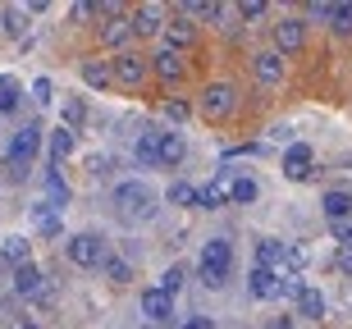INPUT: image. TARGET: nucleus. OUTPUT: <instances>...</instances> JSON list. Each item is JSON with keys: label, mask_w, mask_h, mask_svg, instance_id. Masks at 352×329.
<instances>
[{"label": "nucleus", "mask_w": 352, "mask_h": 329, "mask_svg": "<svg viewBox=\"0 0 352 329\" xmlns=\"http://www.w3.org/2000/svg\"><path fill=\"white\" fill-rule=\"evenodd\" d=\"M165 197H170V206H201V192H197L188 179H174Z\"/></svg>", "instance_id": "20"}, {"label": "nucleus", "mask_w": 352, "mask_h": 329, "mask_svg": "<svg viewBox=\"0 0 352 329\" xmlns=\"http://www.w3.org/2000/svg\"><path fill=\"white\" fill-rule=\"evenodd\" d=\"M284 261L293 265V270H302V265H311V247H307V242H288Z\"/></svg>", "instance_id": "30"}, {"label": "nucleus", "mask_w": 352, "mask_h": 329, "mask_svg": "<svg viewBox=\"0 0 352 329\" xmlns=\"http://www.w3.org/2000/svg\"><path fill=\"white\" fill-rule=\"evenodd\" d=\"M261 14H265L261 0H243V19H261Z\"/></svg>", "instance_id": "40"}, {"label": "nucleus", "mask_w": 352, "mask_h": 329, "mask_svg": "<svg viewBox=\"0 0 352 329\" xmlns=\"http://www.w3.org/2000/svg\"><path fill=\"white\" fill-rule=\"evenodd\" d=\"M46 188H51V197H55V201H69V183H65V179H60L55 170L46 174Z\"/></svg>", "instance_id": "35"}, {"label": "nucleus", "mask_w": 352, "mask_h": 329, "mask_svg": "<svg viewBox=\"0 0 352 329\" xmlns=\"http://www.w3.org/2000/svg\"><path fill=\"white\" fill-rule=\"evenodd\" d=\"M234 179H238L234 170H220V174H215V183L201 188V206H206V211H220V206H229V201H234Z\"/></svg>", "instance_id": "7"}, {"label": "nucleus", "mask_w": 352, "mask_h": 329, "mask_svg": "<svg viewBox=\"0 0 352 329\" xmlns=\"http://www.w3.org/2000/svg\"><path fill=\"white\" fill-rule=\"evenodd\" d=\"M82 78H87V87H105L115 73H110V65H96V60H87V65H82Z\"/></svg>", "instance_id": "29"}, {"label": "nucleus", "mask_w": 352, "mask_h": 329, "mask_svg": "<svg viewBox=\"0 0 352 329\" xmlns=\"http://www.w3.org/2000/svg\"><path fill=\"white\" fill-rule=\"evenodd\" d=\"M14 106H19V87H14L10 78H0V110H5V115H10Z\"/></svg>", "instance_id": "32"}, {"label": "nucleus", "mask_w": 352, "mask_h": 329, "mask_svg": "<svg viewBox=\"0 0 352 329\" xmlns=\"http://www.w3.org/2000/svg\"><path fill=\"white\" fill-rule=\"evenodd\" d=\"M160 37H165V51H174V55H179V51H188V46L197 41V27L188 23V19H170Z\"/></svg>", "instance_id": "13"}, {"label": "nucleus", "mask_w": 352, "mask_h": 329, "mask_svg": "<svg viewBox=\"0 0 352 329\" xmlns=\"http://www.w3.org/2000/svg\"><path fill=\"white\" fill-rule=\"evenodd\" d=\"M32 101H37V106H51V78L32 82Z\"/></svg>", "instance_id": "38"}, {"label": "nucleus", "mask_w": 352, "mask_h": 329, "mask_svg": "<svg viewBox=\"0 0 352 329\" xmlns=\"http://www.w3.org/2000/svg\"><path fill=\"white\" fill-rule=\"evenodd\" d=\"M215 19H220L224 27H238V19H243V5H215Z\"/></svg>", "instance_id": "33"}, {"label": "nucleus", "mask_w": 352, "mask_h": 329, "mask_svg": "<svg viewBox=\"0 0 352 329\" xmlns=\"http://www.w3.org/2000/svg\"><path fill=\"white\" fill-rule=\"evenodd\" d=\"M105 275H110V284H133V265L124 256H110L105 261Z\"/></svg>", "instance_id": "27"}, {"label": "nucleus", "mask_w": 352, "mask_h": 329, "mask_svg": "<svg viewBox=\"0 0 352 329\" xmlns=\"http://www.w3.org/2000/svg\"><path fill=\"white\" fill-rule=\"evenodd\" d=\"M256 192H261V188H256V179H248V174H238V179H234V201H238V206L256 201Z\"/></svg>", "instance_id": "25"}, {"label": "nucleus", "mask_w": 352, "mask_h": 329, "mask_svg": "<svg viewBox=\"0 0 352 329\" xmlns=\"http://www.w3.org/2000/svg\"><path fill=\"white\" fill-rule=\"evenodd\" d=\"M156 73H160V78H183V55H174V51H160L156 55Z\"/></svg>", "instance_id": "23"}, {"label": "nucleus", "mask_w": 352, "mask_h": 329, "mask_svg": "<svg viewBox=\"0 0 352 329\" xmlns=\"http://www.w3.org/2000/svg\"><path fill=\"white\" fill-rule=\"evenodd\" d=\"M334 229V238H339L343 247H352V220H339V224H329Z\"/></svg>", "instance_id": "39"}, {"label": "nucleus", "mask_w": 352, "mask_h": 329, "mask_svg": "<svg viewBox=\"0 0 352 329\" xmlns=\"http://www.w3.org/2000/svg\"><path fill=\"white\" fill-rule=\"evenodd\" d=\"M311 14H316V19H334V5H325V0H320V5H311Z\"/></svg>", "instance_id": "43"}, {"label": "nucleus", "mask_w": 352, "mask_h": 329, "mask_svg": "<svg viewBox=\"0 0 352 329\" xmlns=\"http://www.w3.org/2000/svg\"><path fill=\"white\" fill-rule=\"evenodd\" d=\"M65 251H69V261L82 265V270H91V265H101V261H105V242H101L96 234H74Z\"/></svg>", "instance_id": "5"}, {"label": "nucleus", "mask_w": 352, "mask_h": 329, "mask_svg": "<svg viewBox=\"0 0 352 329\" xmlns=\"http://www.w3.org/2000/svg\"><path fill=\"white\" fill-rule=\"evenodd\" d=\"M248 279H252V293H256V297H265V302L279 297V270H261V265H256Z\"/></svg>", "instance_id": "17"}, {"label": "nucleus", "mask_w": 352, "mask_h": 329, "mask_svg": "<svg viewBox=\"0 0 352 329\" xmlns=\"http://www.w3.org/2000/svg\"><path fill=\"white\" fill-rule=\"evenodd\" d=\"M115 206H119L124 220H151V215H156V192L133 179V183H119L115 188Z\"/></svg>", "instance_id": "2"}, {"label": "nucleus", "mask_w": 352, "mask_h": 329, "mask_svg": "<svg viewBox=\"0 0 352 329\" xmlns=\"http://www.w3.org/2000/svg\"><path fill=\"white\" fill-rule=\"evenodd\" d=\"M142 329H151V325H142Z\"/></svg>", "instance_id": "46"}, {"label": "nucleus", "mask_w": 352, "mask_h": 329, "mask_svg": "<svg viewBox=\"0 0 352 329\" xmlns=\"http://www.w3.org/2000/svg\"><path fill=\"white\" fill-rule=\"evenodd\" d=\"M82 115H87V110H82V101H65V128H78Z\"/></svg>", "instance_id": "34"}, {"label": "nucleus", "mask_w": 352, "mask_h": 329, "mask_svg": "<svg viewBox=\"0 0 352 329\" xmlns=\"http://www.w3.org/2000/svg\"><path fill=\"white\" fill-rule=\"evenodd\" d=\"M234 106H238V92L234 87H229V82H210L206 92H201V115L210 119V124H220V119H229L234 115Z\"/></svg>", "instance_id": "3"}, {"label": "nucleus", "mask_w": 352, "mask_h": 329, "mask_svg": "<svg viewBox=\"0 0 352 329\" xmlns=\"http://www.w3.org/2000/svg\"><path fill=\"white\" fill-rule=\"evenodd\" d=\"M0 251L14 261V270H19V265H28V238H5V242H0Z\"/></svg>", "instance_id": "26"}, {"label": "nucleus", "mask_w": 352, "mask_h": 329, "mask_svg": "<svg viewBox=\"0 0 352 329\" xmlns=\"http://www.w3.org/2000/svg\"><path fill=\"white\" fill-rule=\"evenodd\" d=\"M256 78H261L265 87H274V82L284 78V55L279 51H261L256 55Z\"/></svg>", "instance_id": "16"}, {"label": "nucleus", "mask_w": 352, "mask_h": 329, "mask_svg": "<svg viewBox=\"0 0 352 329\" xmlns=\"http://www.w3.org/2000/svg\"><path fill=\"white\" fill-rule=\"evenodd\" d=\"M339 270H343V275H352V247L339 251Z\"/></svg>", "instance_id": "42"}, {"label": "nucleus", "mask_w": 352, "mask_h": 329, "mask_svg": "<svg viewBox=\"0 0 352 329\" xmlns=\"http://www.w3.org/2000/svg\"><path fill=\"white\" fill-rule=\"evenodd\" d=\"M69 151H74V128H65V124H60V128L51 133V160L60 165V160H65Z\"/></svg>", "instance_id": "22"}, {"label": "nucleus", "mask_w": 352, "mask_h": 329, "mask_svg": "<svg viewBox=\"0 0 352 329\" xmlns=\"http://www.w3.org/2000/svg\"><path fill=\"white\" fill-rule=\"evenodd\" d=\"M14 329H37V325H32V320H19V325H14Z\"/></svg>", "instance_id": "45"}, {"label": "nucleus", "mask_w": 352, "mask_h": 329, "mask_svg": "<svg viewBox=\"0 0 352 329\" xmlns=\"http://www.w3.org/2000/svg\"><path fill=\"white\" fill-rule=\"evenodd\" d=\"M302 41H307V32H302L298 19H284V23H274V51H279V55L302 51Z\"/></svg>", "instance_id": "12"}, {"label": "nucleus", "mask_w": 352, "mask_h": 329, "mask_svg": "<svg viewBox=\"0 0 352 329\" xmlns=\"http://www.w3.org/2000/svg\"><path fill=\"white\" fill-rule=\"evenodd\" d=\"M284 242H274V238H265L261 247H256V256H261V270H274V265H284Z\"/></svg>", "instance_id": "24"}, {"label": "nucleus", "mask_w": 352, "mask_h": 329, "mask_svg": "<svg viewBox=\"0 0 352 329\" xmlns=\"http://www.w3.org/2000/svg\"><path fill=\"white\" fill-rule=\"evenodd\" d=\"M183 329H210V316H188V320H183Z\"/></svg>", "instance_id": "41"}, {"label": "nucleus", "mask_w": 352, "mask_h": 329, "mask_svg": "<svg viewBox=\"0 0 352 329\" xmlns=\"http://www.w3.org/2000/svg\"><path fill=\"white\" fill-rule=\"evenodd\" d=\"M183 156H188L183 133H160V165H179Z\"/></svg>", "instance_id": "18"}, {"label": "nucleus", "mask_w": 352, "mask_h": 329, "mask_svg": "<svg viewBox=\"0 0 352 329\" xmlns=\"http://www.w3.org/2000/svg\"><path fill=\"white\" fill-rule=\"evenodd\" d=\"M270 329H293V320H288V316H279V320H270Z\"/></svg>", "instance_id": "44"}, {"label": "nucleus", "mask_w": 352, "mask_h": 329, "mask_svg": "<svg viewBox=\"0 0 352 329\" xmlns=\"http://www.w3.org/2000/svg\"><path fill=\"white\" fill-rule=\"evenodd\" d=\"M133 37H138V32H133V19H129V14H124V19H110V23L101 27V46H110V51L129 46Z\"/></svg>", "instance_id": "15"}, {"label": "nucleus", "mask_w": 352, "mask_h": 329, "mask_svg": "<svg viewBox=\"0 0 352 329\" xmlns=\"http://www.w3.org/2000/svg\"><path fill=\"white\" fill-rule=\"evenodd\" d=\"M229 270H234V247L224 238H210L206 247H201V284L206 288H224Z\"/></svg>", "instance_id": "1"}, {"label": "nucleus", "mask_w": 352, "mask_h": 329, "mask_svg": "<svg viewBox=\"0 0 352 329\" xmlns=\"http://www.w3.org/2000/svg\"><path fill=\"white\" fill-rule=\"evenodd\" d=\"M329 23L339 27V32H352V5H334V19Z\"/></svg>", "instance_id": "37"}, {"label": "nucleus", "mask_w": 352, "mask_h": 329, "mask_svg": "<svg viewBox=\"0 0 352 329\" xmlns=\"http://www.w3.org/2000/svg\"><path fill=\"white\" fill-rule=\"evenodd\" d=\"M133 19V32L138 37H151V32H165V10H160L156 0H146V5H138V10L129 14Z\"/></svg>", "instance_id": "9"}, {"label": "nucleus", "mask_w": 352, "mask_h": 329, "mask_svg": "<svg viewBox=\"0 0 352 329\" xmlns=\"http://www.w3.org/2000/svg\"><path fill=\"white\" fill-rule=\"evenodd\" d=\"M160 110H165V119H174V124H183V119L192 115V110H188V101H165Z\"/></svg>", "instance_id": "36"}, {"label": "nucleus", "mask_w": 352, "mask_h": 329, "mask_svg": "<svg viewBox=\"0 0 352 329\" xmlns=\"http://www.w3.org/2000/svg\"><path fill=\"white\" fill-rule=\"evenodd\" d=\"M133 156H138V165H160V133H142Z\"/></svg>", "instance_id": "19"}, {"label": "nucleus", "mask_w": 352, "mask_h": 329, "mask_svg": "<svg viewBox=\"0 0 352 329\" xmlns=\"http://www.w3.org/2000/svg\"><path fill=\"white\" fill-rule=\"evenodd\" d=\"M298 311H302V316H311V320L325 316V297H320V288H302L298 293Z\"/></svg>", "instance_id": "21"}, {"label": "nucleus", "mask_w": 352, "mask_h": 329, "mask_svg": "<svg viewBox=\"0 0 352 329\" xmlns=\"http://www.w3.org/2000/svg\"><path fill=\"white\" fill-rule=\"evenodd\" d=\"M320 211H325V220H329V224L352 220V192H343V188L325 192V197H320Z\"/></svg>", "instance_id": "14"}, {"label": "nucleus", "mask_w": 352, "mask_h": 329, "mask_svg": "<svg viewBox=\"0 0 352 329\" xmlns=\"http://www.w3.org/2000/svg\"><path fill=\"white\" fill-rule=\"evenodd\" d=\"M41 151V128L37 124H28V128L14 133V146H10V160H14V170L23 174V165H32V156Z\"/></svg>", "instance_id": "6"}, {"label": "nucleus", "mask_w": 352, "mask_h": 329, "mask_svg": "<svg viewBox=\"0 0 352 329\" xmlns=\"http://www.w3.org/2000/svg\"><path fill=\"white\" fill-rule=\"evenodd\" d=\"M28 10H19V5H5V32H10V37H23L28 32Z\"/></svg>", "instance_id": "28"}, {"label": "nucleus", "mask_w": 352, "mask_h": 329, "mask_svg": "<svg viewBox=\"0 0 352 329\" xmlns=\"http://www.w3.org/2000/svg\"><path fill=\"white\" fill-rule=\"evenodd\" d=\"M142 311L151 316V325H170V320H174V297H170V293H160V288H146L142 293Z\"/></svg>", "instance_id": "11"}, {"label": "nucleus", "mask_w": 352, "mask_h": 329, "mask_svg": "<svg viewBox=\"0 0 352 329\" xmlns=\"http://www.w3.org/2000/svg\"><path fill=\"white\" fill-rule=\"evenodd\" d=\"M14 288L23 293L28 302H37V306H46V302H51V297H55V288H51V284H46V275H41V270H37V265H32V261H28V265H19V270H14Z\"/></svg>", "instance_id": "4"}, {"label": "nucleus", "mask_w": 352, "mask_h": 329, "mask_svg": "<svg viewBox=\"0 0 352 329\" xmlns=\"http://www.w3.org/2000/svg\"><path fill=\"white\" fill-rule=\"evenodd\" d=\"M179 288H183V270H179V265H170V270L160 275V293H170V297H174Z\"/></svg>", "instance_id": "31"}, {"label": "nucleus", "mask_w": 352, "mask_h": 329, "mask_svg": "<svg viewBox=\"0 0 352 329\" xmlns=\"http://www.w3.org/2000/svg\"><path fill=\"white\" fill-rule=\"evenodd\" d=\"M110 73H115L124 87H142L146 78V65H142V55H133V51H119L115 55V65H110Z\"/></svg>", "instance_id": "8"}, {"label": "nucleus", "mask_w": 352, "mask_h": 329, "mask_svg": "<svg viewBox=\"0 0 352 329\" xmlns=\"http://www.w3.org/2000/svg\"><path fill=\"white\" fill-rule=\"evenodd\" d=\"M311 165H316V151L307 142H293L284 151V174H288V179H307V174H311Z\"/></svg>", "instance_id": "10"}]
</instances>
